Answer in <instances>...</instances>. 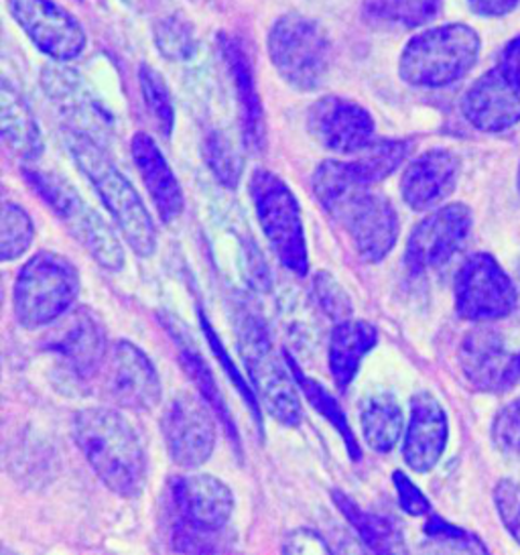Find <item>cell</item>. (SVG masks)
<instances>
[{"label": "cell", "instance_id": "1", "mask_svg": "<svg viewBox=\"0 0 520 555\" xmlns=\"http://www.w3.org/2000/svg\"><path fill=\"white\" fill-rule=\"evenodd\" d=\"M313 194L340 224L364 262L387 259L399 241V216L389 197L352 180L343 162H324L313 173Z\"/></svg>", "mask_w": 520, "mask_h": 555}, {"label": "cell", "instance_id": "2", "mask_svg": "<svg viewBox=\"0 0 520 555\" xmlns=\"http://www.w3.org/2000/svg\"><path fill=\"white\" fill-rule=\"evenodd\" d=\"M74 440L106 489L122 499L143 494L148 478L145 446L120 411L90 408L76 413Z\"/></svg>", "mask_w": 520, "mask_h": 555}, {"label": "cell", "instance_id": "3", "mask_svg": "<svg viewBox=\"0 0 520 555\" xmlns=\"http://www.w3.org/2000/svg\"><path fill=\"white\" fill-rule=\"evenodd\" d=\"M64 137L74 162L96 190L118 232L139 257H151L157 248V229L134 185L114 165L106 147L69 129H65Z\"/></svg>", "mask_w": 520, "mask_h": 555}, {"label": "cell", "instance_id": "4", "mask_svg": "<svg viewBox=\"0 0 520 555\" xmlns=\"http://www.w3.org/2000/svg\"><path fill=\"white\" fill-rule=\"evenodd\" d=\"M23 178L100 267L108 271H120L125 267L127 253L116 230L80 196L69 181L55 171L39 167H23Z\"/></svg>", "mask_w": 520, "mask_h": 555}, {"label": "cell", "instance_id": "5", "mask_svg": "<svg viewBox=\"0 0 520 555\" xmlns=\"http://www.w3.org/2000/svg\"><path fill=\"white\" fill-rule=\"evenodd\" d=\"M238 350L250 383L262 408L285 427H297L303 420L301 399L287 360L276 354L275 344L266 324L252 311H243L238 322Z\"/></svg>", "mask_w": 520, "mask_h": 555}, {"label": "cell", "instance_id": "6", "mask_svg": "<svg viewBox=\"0 0 520 555\" xmlns=\"http://www.w3.org/2000/svg\"><path fill=\"white\" fill-rule=\"evenodd\" d=\"M80 273L64 255L41 250L18 271L13 289L15 320L27 330L51 326L74 308Z\"/></svg>", "mask_w": 520, "mask_h": 555}, {"label": "cell", "instance_id": "7", "mask_svg": "<svg viewBox=\"0 0 520 555\" xmlns=\"http://www.w3.org/2000/svg\"><path fill=\"white\" fill-rule=\"evenodd\" d=\"M480 55V37L461 23L443 25L406 43L399 72L417 88H443L461 80Z\"/></svg>", "mask_w": 520, "mask_h": 555}, {"label": "cell", "instance_id": "8", "mask_svg": "<svg viewBox=\"0 0 520 555\" xmlns=\"http://www.w3.org/2000/svg\"><path fill=\"white\" fill-rule=\"evenodd\" d=\"M248 188L260 229L278 261L287 271L306 278L309 271L308 238L301 208L291 188L266 169H257Z\"/></svg>", "mask_w": 520, "mask_h": 555}, {"label": "cell", "instance_id": "9", "mask_svg": "<svg viewBox=\"0 0 520 555\" xmlns=\"http://www.w3.org/2000/svg\"><path fill=\"white\" fill-rule=\"evenodd\" d=\"M269 55L281 78L301 92L317 90L329 67V46L322 27L301 15L276 21L269 34Z\"/></svg>", "mask_w": 520, "mask_h": 555}, {"label": "cell", "instance_id": "10", "mask_svg": "<svg viewBox=\"0 0 520 555\" xmlns=\"http://www.w3.org/2000/svg\"><path fill=\"white\" fill-rule=\"evenodd\" d=\"M94 378L100 395L114 408L148 413L161 401V378L155 364L129 340L110 344Z\"/></svg>", "mask_w": 520, "mask_h": 555}, {"label": "cell", "instance_id": "11", "mask_svg": "<svg viewBox=\"0 0 520 555\" xmlns=\"http://www.w3.org/2000/svg\"><path fill=\"white\" fill-rule=\"evenodd\" d=\"M455 311L468 322H496L512 313L517 289L503 267L486 253L471 255L455 275Z\"/></svg>", "mask_w": 520, "mask_h": 555}, {"label": "cell", "instance_id": "12", "mask_svg": "<svg viewBox=\"0 0 520 555\" xmlns=\"http://www.w3.org/2000/svg\"><path fill=\"white\" fill-rule=\"evenodd\" d=\"M48 99L64 116L65 129L80 132L106 147L116 131L114 116L100 100L92 83L74 67L49 66L41 74Z\"/></svg>", "mask_w": 520, "mask_h": 555}, {"label": "cell", "instance_id": "13", "mask_svg": "<svg viewBox=\"0 0 520 555\" xmlns=\"http://www.w3.org/2000/svg\"><path fill=\"white\" fill-rule=\"evenodd\" d=\"M471 232V212L464 204H447L425 216L406 243L405 262L419 275L454 259Z\"/></svg>", "mask_w": 520, "mask_h": 555}, {"label": "cell", "instance_id": "14", "mask_svg": "<svg viewBox=\"0 0 520 555\" xmlns=\"http://www.w3.org/2000/svg\"><path fill=\"white\" fill-rule=\"evenodd\" d=\"M161 431L167 452L181 468L206 464L216 448V420L210 403L181 395L162 413Z\"/></svg>", "mask_w": 520, "mask_h": 555}, {"label": "cell", "instance_id": "15", "mask_svg": "<svg viewBox=\"0 0 520 555\" xmlns=\"http://www.w3.org/2000/svg\"><path fill=\"white\" fill-rule=\"evenodd\" d=\"M16 25L29 35L32 43L55 62H69L86 50V34L53 0H6Z\"/></svg>", "mask_w": 520, "mask_h": 555}, {"label": "cell", "instance_id": "16", "mask_svg": "<svg viewBox=\"0 0 520 555\" xmlns=\"http://www.w3.org/2000/svg\"><path fill=\"white\" fill-rule=\"evenodd\" d=\"M459 369L473 389L504 392L520 380V352H506L504 336L494 327L470 330L457 350Z\"/></svg>", "mask_w": 520, "mask_h": 555}, {"label": "cell", "instance_id": "17", "mask_svg": "<svg viewBox=\"0 0 520 555\" xmlns=\"http://www.w3.org/2000/svg\"><path fill=\"white\" fill-rule=\"evenodd\" d=\"M308 131L325 151L356 155L373 145L376 125L370 113L358 102L327 96L309 108Z\"/></svg>", "mask_w": 520, "mask_h": 555}, {"label": "cell", "instance_id": "18", "mask_svg": "<svg viewBox=\"0 0 520 555\" xmlns=\"http://www.w3.org/2000/svg\"><path fill=\"white\" fill-rule=\"evenodd\" d=\"M60 326L49 334L48 350L62 360L65 369L80 380L94 378L110 343L102 322L88 308L69 310Z\"/></svg>", "mask_w": 520, "mask_h": 555}, {"label": "cell", "instance_id": "19", "mask_svg": "<svg viewBox=\"0 0 520 555\" xmlns=\"http://www.w3.org/2000/svg\"><path fill=\"white\" fill-rule=\"evenodd\" d=\"M173 505L179 519L194 531L218 533L226 527L234 513V492L211 474H187L173 482Z\"/></svg>", "mask_w": 520, "mask_h": 555}, {"label": "cell", "instance_id": "20", "mask_svg": "<svg viewBox=\"0 0 520 555\" xmlns=\"http://www.w3.org/2000/svg\"><path fill=\"white\" fill-rule=\"evenodd\" d=\"M447 438L450 425L445 409L431 392H415L403 440L406 466L413 473H431L445 452Z\"/></svg>", "mask_w": 520, "mask_h": 555}, {"label": "cell", "instance_id": "21", "mask_svg": "<svg viewBox=\"0 0 520 555\" xmlns=\"http://www.w3.org/2000/svg\"><path fill=\"white\" fill-rule=\"evenodd\" d=\"M461 113L478 131H506L520 122V86L494 67L466 92Z\"/></svg>", "mask_w": 520, "mask_h": 555}, {"label": "cell", "instance_id": "22", "mask_svg": "<svg viewBox=\"0 0 520 555\" xmlns=\"http://www.w3.org/2000/svg\"><path fill=\"white\" fill-rule=\"evenodd\" d=\"M459 178V159L452 151L433 149L406 165L401 180V196L406 206L427 212L452 196Z\"/></svg>", "mask_w": 520, "mask_h": 555}, {"label": "cell", "instance_id": "23", "mask_svg": "<svg viewBox=\"0 0 520 555\" xmlns=\"http://www.w3.org/2000/svg\"><path fill=\"white\" fill-rule=\"evenodd\" d=\"M130 153H132V162L136 165V171L145 183L151 202L159 212V218L165 224H173L185 210V197L161 149L151 134L136 132L130 143Z\"/></svg>", "mask_w": 520, "mask_h": 555}, {"label": "cell", "instance_id": "24", "mask_svg": "<svg viewBox=\"0 0 520 555\" xmlns=\"http://www.w3.org/2000/svg\"><path fill=\"white\" fill-rule=\"evenodd\" d=\"M222 51H224L234 88H236V96H238L244 145L252 153H262L266 147V127H264V113H262V104H260L248 57L243 48L230 37H222Z\"/></svg>", "mask_w": 520, "mask_h": 555}, {"label": "cell", "instance_id": "25", "mask_svg": "<svg viewBox=\"0 0 520 555\" xmlns=\"http://www.w3.org/2000/svg\"><path fill=\"white\" fill-rule=\"evenodd\" d=\"M378 344V332L373 324L364 320H343L338 322L329 336V373L340 391H346L356 378L366 359Z\"/></svg>", "mask_w": 520, "mask_h": 555}, {"label": "cell", "instance_id": "26", "mask_svg": "<svg viewBox=\"0 0 520 555\" xmlns=\"http://www.w3.org/2000/svg\"><path fill=\"white\" fill-rule=\"evenodd\" d=\"M0 125L6 149L25 164H35L43 155V137L29 104L9 80L0 88Z\"/></svg>", "mask_w": 520, "mask_h": 555}, {"label": "cell", "instance_id": "27", "mask_svg": "<svg viewBox=\"0 0 520 555\" xmlns=\"http://www.w3.org/2000/svg\"><path fill=\"white\" fill-rule=\"evenodd\" d=\"M362 438L378 454H389L403 436L405 415L394 395L374 392L360 411Z\"/></svg>", "mask_w": 520, "mask_h": 555}, {"label": "cell", "instance_id": "28", "mask_svg": "<svg viewBox=\"0 0 520 555\" xmlns=\"http://www.w3.org/2000/svg\"><path fill=\"white\" fill-rule=\"evenodd\" d=\"M332 499H334V503L338 506L341 515L354 527L360 541L370 552H376V554H401V552H405L403 531L392 519L360 508L356 501H352L341 490H334Z\"/></svg>", "mask_w": 520, "mask_h": 555}, {"label": "cell", "instance_id": "29", "mask_svg": "<svg viewBox=\"0 0 520 555\" xmlns=\"http://www.w3.org/2000/svg\"><path fill=\"white\" fill-rule=\"evenodd\" d=\"M411 153L408 141H374L373 145L356 153V159L343 162L352 180L374 188L392 176Z\"/></svg>", "mask_w": 520, "mask_h": 555}, {"label": "cell", "instance_id": "30", "mask_svg": "<svg viewBox=\"0 0 520 555\" xmlns=\"http://www.w3.org/2000/svg\"><path fill=\"white\" fill-rule=\"evenodd\" d=\"M441 0H366L364 18L374 27L415 29L438 15Z\"/></svg>", "mask_w": 520, "mask_h": 555}, {"label": "cell", "instance_id": "31", "mask_svg": "<svg viewBox=\"0 0 520 555\" xmlns=\"http://www.w3.org/2000/svg\"><path fill=\"white\" fill-rule=\"evenodd\" d=\"M285 359L289 362L292 376H295L297 385L301 387V391L306 392L309 403L313 405V409H315L317 413H322L329 424L334 425V427L340 431V436L343 438V441H346V448H348L350 456L354 457V460H360V448H358L356 436H354V431L350 429V424H348L343 411H341L340 405H338V401H336L329 392H325L324 387H322L320 383H315L313 378H309V376L301 371V366H299L289 354H285Z\"/></svg>", "mask_w": 520, "mask_h": 555}, {"label": "cell", "instance_id": "32", "mask_svg": "<svg viewBox=\"0 0 520 555\" xmlns=\"http://www.w3.org/2000/svg\"><path fill=\"white\" fill-rule=\"evenodd\" d=\"M35 241V224L29 212L11 199L2 202L0 214V259L4 262L21 259Z\"/></svg>", "mask_w": 520, "mask_h": 555}, {"label": "cell", "instance_id": "33", "mask_svg": "<svg viewBox=\"0 0 520 555\" xmlns=\"http://www.w3.org/2000/svg\"><path fill=\"white\" fill-rule=\"evenodd\" d=\"M204 157L211 173L226 190H236L240 185L244 159L238 147L222 131H213L204 141Z\"/></svg>", "mask_w": 520, "mask_h": 555}, {"label": "cell", "instance_id": "34", "mask_svg": "<svg viewBox=\"0 0 520 555\" xmlns=\"http://www.w3.org/2000/svg\"><path fill=\"white\" fill-rule=\"evenodd\" d=\"M139 83L148 115L153 118L157 131L161 132L162 137H171L176 127V108L161 74L155 67L141 66Z\"/></svg>", "mask_w": 520, "mask_h": 555}, {"label": "cell", "instance_id": "35", "mask_svg": "<svg viewBox=\"0 0 520 555\" xmlns=\"http://www.w3.org/2000/svg\"><path fill=\"white\" fill-rule=\"evenodd\" d=\"M179 357H181L183 369L187 371V375L194 380L195 387L202 391V397L210 403L211 409H216V413L226 422L227 427L234 429L232 417H230L226 405H224V397H222V392L218 389V385H216V380H213V376H211L208 364L195 352L194 348L181 350Z\"/></svg>", "mask_w": 520, "mask_h": 555}, {"label": "cell", "instance_id": "36", "mask_svg": "<svg viewBox=\"0 0 520 555\" xmlns=\"http://www.w3.org/2000/svg\"><path fill=\"white\" fill-rule=\"evenodd\" d=\"M313 299L320 306V310L324 311L329 320H334L336 324L350 320L352 315V301L346 294V289L336 281L334 275L329 273H315L313 278Z\"/></svg>", "mask_w": 520, "mask_h": 555}, {"label": "cell", "instance_id": "37", "mask_svg": "<svg viewBox=\"0 0 520 555\" xmlns=\"http://www.w3.org/2000/svg\"><path fill=\"white\" fill-rule=\"evenodd\" d=\"M492 440L504 456L520 462V399L498 411L492 424Z\"/></svg>", "mask_w": 520, "mask_h": 555}, {"label": "cell", "instance_id": "38", "mask_svg": "<svg viewBox=\"0 0 520 555\" xmlns=\"http://www.w3.org/2000/svg\"><path fill=\"white\" fill-rule=\"evenodd\" d=\"M155 41L171 60H185L194 53L195 41L190 27L179 18H165L157 25Z\"/></svg>", "mask_w": 520, "mask_h": 555}, {"label": "cell", "instance_id": "39", "mask_svg": "<svg viewBox=\"0 0 520 555\" xmlns=\"http://www.w3.org/2000/svg\"><path fill=\"white\" fill-rule=\"evenodd\" d=\"M425 533L431 539H435L439 543L452 545L455 550H464V552H486V547L482 545V541L470 535L468 531L455 527L452 522L443 521L438 515H431L429 521L425 522Z\"/></svg>", "mask_w": 520, "mask_h": 555}, {"label": "cell", "instance_id": "40", "mask_svg": "<svg viewBox=\"0 0 520 555\" xmlns=\"http://www.w3.org/2000/svg\"><path fill=\"white\" fill-rule=\"evenodd\" d=\"M496 511L506 531L520 543V485L515 480H500L494 490Z\"/></svg>", "mask_w": 520, "mask_h": 555}, {"label": "cell", "instance_id": "41", "mask_svg": "<svg viewBox=\"0 0 520 555\" xmlns=\"http://www.w3.org/2000/svg\"><path fill=\"white\" fill-rule=\"evenodd\" d=\"M392 482H394L401 508L405 511L406 515L422 517V515L431 513V503L427 501V496L422 494L421 490L417 489V485L405 473L396 470L392 474Z\"/></svg>", "mask_w": 520, "mask_h": 555}, {"label": "cell", "instance_id": "42", "mask_svg": "<svg viewBox=\"0 0 520 555\" xmlns=\"http://www.w3.org/2000/svg\"><path fill=\"white\" fill-rule=\"evenodd\" d=\"M199 318H202V326H204V332H206V336H208V340H210V346L213 348V352H216V357H218V360L224 364V369L226 371H230V375H232V378H234V385L238 387V391H240V395H243L244 399L248 401V405H250V411L259 417V397H257V392L250 391L248 387H246V383H244L243 376L238 375V371L234 369V364L230 362V359H227L226 352H224V346L220 344V338L216 336V332H213V327L210 326V322L206 320V315L204 313H199Z\"/></svg>", "mask_w": 520, "mask_h": 555}, {"label": "cell", "instance_id": "43", "mask_svg": "<svg viewBox=\"0 0 520 555\" xmlns=\"http://www.w3.org/2000/svg\"><path fill=\"white\" fill-rule=\"evenodd\" d=\"M283 554H332L322 535L311 529H295L283 541Z\"/></svg>", "mask_w": 520, "mask_h": 555}, {"label": "cell", "instance_id": "44", "mask_svg": "<svg viewBox=\"0 0 520 555\" xmlns=\"http://www.w3.org/2000/svg\"><path fill=\"white\" fill-rule=\"evenodd\" d=\"M470 9L482 17H503L517 9L519 0H468Z\"/></svg>", "mask_w": 520, "mask_h": 555}, {"label": "cell", "instance_id": "45", "mask_svg": "<svg viewBox=\"0 0 520 555\" xmlns=\"http://www.w3.org/2000/svg\"><path fill=\"white\" fill-rule=\"evenodd\" d=\"M500 69L508 80H512L520 86V37L512 39L503 51L500 57Z\"/></svg>", "mask_w": 520, "mask_h": 555}, {"label": "cell", "instance_id": "46", "mask_svg": "<svg viewBox=\"0 0 520 555\" xmlns=\"http://www.w3.org/2000/svg\"><path fill=\"white\" fill-rule=\"evenodd\" d=\"M519 190H520V167H519Z\"/></svg>", "mask_w": 520, "mask_h": 555}]
</instances>
